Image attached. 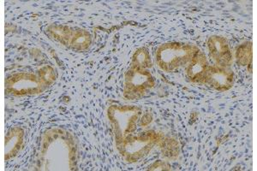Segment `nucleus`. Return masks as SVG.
Returning <instances> with one entry per match:
<instances>
[{
  "instance_id": "9b49d317",
  "label": "nucleus",
  "mask_w": 257,
  "mask_h": 171,
  "mask_svg": "<svg viewBox=\"0 0 257 171\" xmlns=\"http://www.w3.org/2000/svg\"><path fill=\"white\" fill-rule=\"evenodd\" d=\"M47 32L54 41L67 47L70 45V41L73 37L75 31L70 27L64 25H51L47 28Z\"/></svg>"
},
{
  "instance_id": "1a4fd4ad",
  "label": "nucleus",
  "mask_w": 257,
  "mask_h": 171,
  "mask_svg": "<svg viewBox=\"0 0 257 171\" xmlns=\"http://www.w3.org/2000/svg\"><path fill=\"white\" fill-rule=\"evenodd\" d=\"M209 64L208 58L202 51H199L196 55L193 57L190 64L185 69L188 79L193 83L203 84L205 76L208 70Z\"/></svg>"
},
{
  "instance_id": "f03ea898",
  "label": "nucleus",
  "mask_w": 257,
  "mask_h": 171,
  "mask_svg": "<svg viewBox=\"0 0 257 171\" xmlns=\"http://www.w3.org/2000/svg\"><path fill=\"white\" fill-rule=\"evenodd\" d=\"M166 137L163 133L150 130L139 133L137 135L128 134L122 139H116V148L128 163L138 162L146 157L155 145L161 148Z\"/></svg>"
},
{
  "instance_id": "20e7f679",
  "label": "nucleus",
  "mask_w": 257,
  "mask_h": 171,
  "mask_svg": "<svg viewBox=\"0 0 257 171\" xmlns=\"http://www.w3.org/2000/svg\"><path fill=\"white\" fill-rule=\"evenodd\" d=\"M143 115L141 108L132 105H111L107 116L115 134V140L125 137L137 130V125Z\"/></svg>"
},
{
  "instance_id": "dca6fc26",
  "label": "nucleus",
  "mask_w": 257,
  "mask_h": 171,
  "mask_svg": "<svg viewBox=\"0 0 257 171\" xmlns=\"http://www.w3.org/2000/svg\"><path fill=\"white\" fill-rule=\"evenodd\" d=\"M39 78L41 79L42 83L49 87L53 84L56 81L55 70L53 67L47 65V66L42 67L38 71Z\"/></svg>"
},
{
  "instance_id": "f3484780",
  "label": "nucleus",
  "mask_w": 257,
  "mask_h": 171,
  "mask_svg": "<svg viewBox=\"0 0 257 171\" xmlns=\"http://www.w3.org/2000/svg\"><path fill=\"white\" fill-rule=\"evenodd\" d=\"M170 169H171V165L167 161H161V160H158L154 162L149 168V170H170Z\"/></svg>"
},
{
  "instance_id": "7ed1b4c3",
  "label": "nucleus",
  "mask_w": 257,
  "mask_h": 171,
  "mask_svg": "<svg viewBox=\"0 0 257 171\" xmlns=\"http://www.w3.org/2000/svg\"><path fill=\"white\" fill-rule=\"evenodd\" d=\"M199 51L198 47L192 44L171 42L158 47L155 59L160 69L166 72H173L187 66Z\"/></svg>"
},
{
  "instance_id": "0eeeda50",
  "label": "nucleus",
  "mask_w": 257,
  "mask_h": 171,
  "mask_svg": "<svg viewBox=\"0 0 257 171\" xmlns=\"http://www.w3.org/2000/svg\"><path fill=\"white\" fill-rule=\"evenodd\" d=\"M234 81L233 70L230 67L209 65L203 85L219 92H225L233 87Z\"/></svg>"
},
{
  "instance_id": "f257e3e1",
  "label": "nucleus",
  "mask_w": 257,
  "mask_h": 171,
  "mask_svg": "<svg viewBox=\"0 0 257 171\" xmlns=\"http://www.w3.org/2000/svg\"><path fill=\"white\" fill-rule=\"evenodd\" d=\"M41 160L47 158L46 169L73 170L76 166L77 145L73 135L63 129L47 132L43 140Z\"/></svg>"
},
{
  "instance_id": "9d476101",
  "label": "nucleus",
  "mask_w": 257,
  "mask_h": 171,
  "mask_svg": "<svg viewBox=\"0 0 257 171\" xmlns=\"http://www.w3.org/2000/svg\"><path fill=\"white\" fill-rule=\"evenodd\" d=\"M24 131L19 127L11 128L6 136V160L15 157L24 143Z\"/></svg>"
},
{
  "instance_id": "2eb2a0df",
  "label": "nucleus",
  "mask_w": 257,
  "mask_h": 171,
  "mask_svg": "<svg viewBox=\"0 0 257 171\" xmlns=\"http://www.w3.org/2000/svg\"><path fill=\"white\" fill-rule=\"evenodd\" d=\"M161 151H162L164 157L167 159H175L179 153L178 141L175 139H171V138H166L165 142L161 147Z\"/></svg>"
},
{
  "instance_id": "39448f33",
  "label": "nucleus",
  "mask_w": 257,
  "mask_h": 171,
  "mask_svg": "<svg viewBox=\"0 0 257 171\" xmlns=\"http://www.w3.org/2000/svg\"><path fill=\"white\" fill-rule=\"evenodd\" d=\"M155 85V79L149 70L131 66L125 73L123 97L128 100L141 99Z\"/></svg>"
},
{
  "instance_id": "f8f14e48",
  "label": "nucleus",
  "mask_w": 257,
  "mask_h": 171,
  "mask_svg": "<svg viewBox=\"0 0 257 171\" xmlns=\"http://www.w3.org/2000/svg\"><path fill=\"white\" fill-rule=\"evenodd\" d=\"M235 59L239 66L247 67L248 72H252V43L245 41L237 47Z\"/></svg>"
},
{
  "instance_id": "a211bd4d",
  "label": "nucleus",
  "mask_w": 257,
  "mask_h": 171,
  "mask_svg": "<svg viewBox=\"0 0 257 171\" xmlns=\"http://www.w3.org/2000/svg\"><path fill=\"white\" fill-rule=\"evenodd\" d=\"M152 120L153 117L151 114H144V116H142V118H141L140 125L142 127H147L148 125L150 124L152 122Z\"/></svg>"
},
{
  "instance_id": "4468645a",
  "label": "nucleus",
  "mask_w": 257,
  "mask_h": 171,
  "mask_svg": "<svg viewBox=\"0 0 257 171\" xmlns=\"http://www.w3.org/2000/svg\"><path fill=\"white\" fill-rule=\"evenodd\" d=\"M152 60L149 50L142 47L137 50L132 56V66L149 70L152 67Z\"/></svg>"
},
{
  "instance_id": "423d86ee",
  "label": "nucleus",
  "mask_w": 257,
  "mask_h": 171,
  "mask_svg": "<svg viewBox=\"0 0 257 171\" xmlns=\"http://www.w3.org/2000/svg\"><path fill=\"white\" fill-rule=\"evenodd\" d=\"M38 75L33 73H17L6 81V93L15 96L35 95L47 88Z\"/></svg>"
},
{
  "instance_id": "ddd939ff",
  "label": "nucleus",
  "mask_w": 257,
  "mask_h": 171,
  "mask_svg": "<svg viewBox=\"0 0 257 171\" xmlns=\"http://www.w3.org/2000/svg\"><path fill=\"white\" fill-rule=\"evenodd\" d=\"M92 44V35L86 30L75 31L73 37L70 41V47L71 49L81 53L85 52L90 47Z\"/></svg>"
},
{
  "instance_id": "6e6552de",
  "label": "nucleus",
  "mask_w": 257,
  "mask_h": 171,
  "mask_svg": "<svg viewBox=\"0 0 257 171\" xmlns=\"http://www.w3.org/2000/svg\"><path fill=\"white\" fill-rule=\"evenodd\" d=\"M208 48L215 65L230 67L233 64V56L230 46L227 40L222 36H210L208 40Z\"/></svg>"
}]
</instances>
